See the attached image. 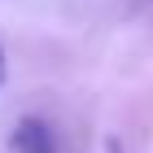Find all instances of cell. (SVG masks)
<instances>
[{"mask_svg": "<svg viewBox=\"0 0 153 153\" xmlns=\"http://www.w3.org/2000/svg\"><path fill=\"white\" fill-rule=\"evenodd\" d=\"M0 83H4V48H0Z\"/></svg>", "mask_w": 153, "mask_h": 153, "instance_id": "cell-2", "label": "cell"}, {"mask_svg": "<svg viewBox=\"0 0 153 153\" xmlns=\"http://www.w3.org/2000/svg\"><path fill=\"white\" fill-rule=\"evenodd\" d=\"M9 153H57V140L44 118H22L9 136Z\"/></svg>", "mask_w": 153, "mask_h": 153, "instance_id": "cell-1", "label": "cell"}]
</instances>
